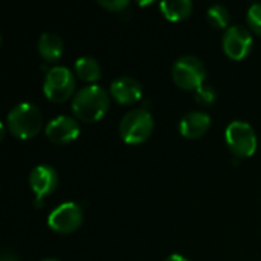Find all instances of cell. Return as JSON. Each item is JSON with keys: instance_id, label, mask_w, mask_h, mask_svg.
<instances>
[{"instance_id": "6da1fadb", "label": "cell", "mask_w": 261, "mask_h": 261, "mask_svg": "<svg viewBox=\"0 0 261 261\" xmlns=\"http://www.w3.org/2000/svg\"><path fill=\"white\" fill-rule=\"evenodd\" d=\"M110 98L107 92L96 84H90L83 87L73 98L72 110L76 119L81 122H98L102 119L109 110Z\"/></svg>"}, {"instance_id": "7a4b0ae2", "label": "cell", "mask_w": 261, "mask_h": 261, "mask_svg": "<svg viewBox=\"0 0 261 261\" xmlns=\"http://www.w3.org/2000/svg\"><path fill=\"white\" fill-rule=\"evenodd\" d=\"M43 125V116L37 106L31 102H21L15 106L6 118V127L12 136L18 139L35 138Z\"/></svg>"}, {"instance_id": "3957f363", "label": "cell", "mask_w": 261, "mask_h": 261, "mask_svg": "<svg viewBox=\"0 0 261 261\" xmlns=\"http://www.w3.org/2000/svg\"><path fill=\"white\" fill-rule=\"evenodd\" d=\"M154 128L153 116L145 109L127 112L119 122V136L124 142L136 145L145 142Z\"/></svg>"}, {"instance_id": "277c9868", "label": "cell", "mask_w": 261, "mask_h": 261, "mask_svg": "<svg viewBox=\"0 0 261 261\" xmlns=\"http://www.w3.org/2000/svg\"><path fill=\"white\" fill-rule=\"evenodd\" d=\"M174 84L182 90H197L206 80V67L203 61L193 55L180 57L171 69Z\"/></svg>"}, {"instance_id": "5b68a950", "label": "cell", "mask_w": 261, "mask_h": 261, "mask_svg": "<svg viewBox=\"0 0 261 261\" xmlns=\"http://www.w3.org/2000/svg\"><path fill=\"white\" fill-rule=\"evenodd\" d=\"M73 90H75V76L67 67L57 66L46 72L43 92L49 101L58 104L64 102L73 95Z\"/></svg>"}, {"instance_id": "8992f818", "label": "cell", "mask_w": 261, "mask_h": 261, "mask_svg": "<svg viewBox=\"0 0 261 261\" xmlns=\"http://www.w3.org/2000/svg\"><path fill=\"white\" fill-rule=\"evenodd\" d=\"M225 139L226 145L237 158H251L257 150V135L248 122H231L226 127Z\"/></svg>"}, {"instance_id": "52a82bcc", "label": "cell", "mask_w": 261, "mask_h": 261, "mask_svg": "<svg viewBox=\"0 0 261 261\" xmlns=\"http://www.w3.org/2000/svg\"><path fill=\"white\" fill-rule=\"evenodd\" d=\"M83 210L73 202H66L49 214L47 225L58 234H72L83 225Z\"/></svg>"}, {"instance_id": "ba28073f", "label": "cell", "mask_w": 261, "mask_h": 261, "mask_svg": "<svg viewBox=\"0 0 261 261\" xmlns=\"http://www.w3.org/2000/svg\"><path fill=\"white\" fill-rule=\"evenodd\" d=\"M222 46H223L225 54L231 60L240 61L246 58L252 49V35L245 26L234 24L226 29L223 40H222Z\"/></svg>"}, {"instance_id": "9c48e42d", "label": "cell", "mask_w": 261, "mask_h": 261, "mask_svg": "<svg viewBox=\"0 0 261 261\" xmlns=\"http://www.w3.org/2000/svg\"><path fill=\"white\" fill-rule=\"evenodd\" d=\"M29 185L32 193L35 194V206L40 208L43 205V199L50 196L58 185V174L49 165H38L29 174Z\"/></svg>"}, {"instance_id": "30bf717a", "label": "cell", "mask_w": 261, "mask_h": 261, "mask_svg": "<svg viewBox=\"0 0 261 261\" xmlns=\"http://www.w3.org/2000/svg\"><path fill=\"white\" fill-rule=\"evenodd\" d=\"M46 136L57 145H66L73 142L80 136V124L76 119L61 115L54 118L46 127Z\"/></svg>"}, {"instance_id": "8fae6325", "label": "cell", "mask_w": 261, "mask_h": 261, "mask_svg": "<svg viewBox=\"0 0 261 261\" xmlns=\"http://www.w3.org/2000/svg\"><path fill=\"white\" fill-rule=\"evenodd\" d=\"M110 95H112V98H115L116 102L124 104V106H130V104H135L136 101H139L142 98V87L135 78L121 76L112 83Z\"/></svg>"}, {"instance_id": "7c38bea8", "label": "cell", "mask_w": 261, "mask_h": 261, "mask_svg": "<svg viewBox=\"0 0 261 261\" xmlns=\"http://www.w3.org/2000/svg\"><path fill=\"white\" fill-rule=\"evenodd\" d=\"M211 125V118L203 112H190L179 122V132L187 139L202 138Z\"/></svg>"}, {"instance_id": "4fadbf2b", "label": "cell", "mask_w": 261, "mask_h": 261, "mask_svg": "<svg viewBox=\"0 0 261 261\" xmlns=\"http://www.w3.org/2000/svg\"><path fill=\"white\" fill-rule=\"evenodd\" d=\"M38 54L46 63H55L63 55V40L54 32L41 34L38 40Z\"/></svg>"}, {"instance_id": "5bb4252c", "label": "cell", "mask_w": 261, "mask_h": 261, "mask_svg": "<svg viewBox=\"0 0 261 261\" xmlns=\"http://www.w3.org/2000/svg\"><path fill=\"white\" fill-rule=\"evenodd\" d=\"M162 15L170 21H180L190 17L193 3L190 0H167L159 3Z\"/></svg>"}, {"instance_id": "9a60e30c", "label": "cell", "mask_w": 261, "mask_h": 261, "mask_svg": "<svg viewBox=\"0 0 261 261\" xmlns=\"http://www.w3.org/2000/svg\"><path fill=\"white\" fill-rule=\"evenodd\" d=\"M75 73L86 83H95L101 76V66L93 57H80L75 61Z\"/></svg>"}, {"instance_id": "2e32d148", "label": "cell", "mask_w": 261, "mask_h": 261, "mask_svg": "<svg viewBox=\"0 0 261 261\" xmlns=\"http://www.w3.org/2000/svg\"><path fill=\"white\" fill-rule=\"evenodd\" d=\"M206 18L217 29L231 28L229 26V23H231V14H229L228 8L223 6V5H214V6H211L208 9V12H206Z\"/></svg>"}, {"instance_id": "e0dca14e", "label": "cell", "mask_w": 261, "mask_h": 261, "mask_svg": "<svg viewBox=\"0 0 261 261\" xmlns=\"http://www.w3.org/2000/svg\"><path fill=\"white\" fill-rule=\"evenodd\" d=\"M194 99L197 104L203 106V107H208V106H213L217 99V92L214 87L211 86H202L200 89L196 90V95H194Z\"/></svg>"}, {"instance_id": "ac0fdd59", "label": "cell", "mask_w": 261, "mask_h": 261, "mask_svg": "<svg viewBox=\"0 0 261 261\" xmlns=\"http://www.w3.org/2000/svg\"><path fill=\"white\" fill-rule=\"evenodd\" d=\"M246 20L249 28L257 34L261 35V3H254L246 14Z\"/></svg>"}, {"instance_id": "d6986e66", "label": "cell", "mask_w": 261, "mask_h": 261, "mask_svg": "<svg viewBox=\"0 0 261 261\" xmlns=\"http://www.w3.org/2000/svg\"><path fill=\"white\" fill-rule=\"evenodd\" d=\"M98 5L110 12H121L130 5V2L128 0H98Z\"/></svg>"}, {"instance_id": "ffe728a7", "label": "cell", "mask_w": 261, "mask_h": 261, "mask_svg": "<svg viewBox=\"0 0 261 261\" xmlns=\"http://www.w3.org/2000/svg\"><path fill=\"white\" fill-rule=\"evenodd\" d=\"M164 261H188L184 255H179V254H173L170 257H167Z\"/></svg>"}, {"instance_id": "44dd1931", "label": "cell", "mask_w": 261, "mask_h": 261, "mask_svg": "<svg viewBox=\"0 0 261 261\" xmlns=\"http://www.w3.org/2000/svg\"><path fill=\"white\" fill-rule=\"evenodd\" d=\"M0 261H20L17 257H14L12 254H3Z\"/></svg>"}, {"instance_id": "7402d4cb", "label": "cell", "mask_w": 261, "mask_h": 261, "mask_svg": "<svg viewBox=\"0 0 261 261\" xmlns=\"http://www.w3.org/2000/svg\"><path fill=\"white\" fill-rule=\"evenodd\" d=\"M43 261H60V260H55V258H46V260Z\"/></svg>"}]
</instances>
